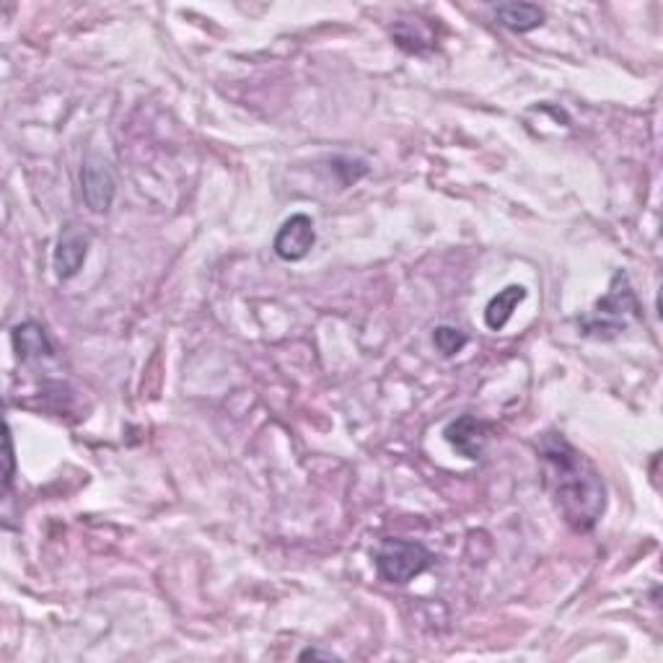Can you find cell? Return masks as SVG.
<instances>
[{"label": "cell", "instance_id": "cell-9", "mask_svg": "<svg viewBox=\"0 0 663 663\" xmlns=\"http://www.w3.org/2000/svg\"><path fill=\"white\" fill-rule=\"evenodd\" d=\"M495 19L509 32L526 34L545 24V11L534 3H501L495 6Z\"/></svg>", "mask_w": 663, "mask_h": 663}, {"label": "cell", "instance_id": "cell-1", "mask_svg": "<svg viewBox=\"0 0 663 663\" xmlns=\"http://www.w3.org/2000/svg\"><path fill=\"white\" fill-rule=\"evenodd\" d=\"M549 495L576 532H591L605 516L607 488L601 472L563 434H547L539 443Z\"/></svg>", "mask_w": 663, "mask_h": 663}, {"label": "cell", "instance_id": "cell-11", "mask_svg": "<svg viewBox=\"0 0 663 663\" xmlns=\"http://www.w3.org/2000/svg\"><path fill=\"white\" fill-rule=\"evenodd\" d=\"M434 342L443 355H457V353H461V350H464V345L469 340H467L464 332L457 330V327L443 324L434 332Z\"/></svg>", "mask_w": 663, "mask_h": 663}, {"label": "cell", "instance_id": "cell-2", "mask_svg": "<svg viewBox=\"0 0 663 663\" xmlns=\"http://www.w3.org/2000/svg\"><path fill=\"white\" fill-rule=\"evenodd\" d=\"M640 319V303L635 298V290L630 286L628 272H614L609 290L599 301L594 303V309L586 317H580V330L588 338L596 340H612L617 334H622L632 322Z\"/></svg>", "mask_w": 663, "mask_h": 663}, {"label": "cell", "instance_id": "cell-7", "mask_svg": "<svg viewBox=\"0 0 663 663\" xmlns=\"http://www.w3.org/2000/svg\"><path fill=\"white\" fill-rule=\"evenodd\" d=\"M88 244H92V236H88V231L76 226V223H68L63 228V234L57 238L55 257H52V267H55V275L60 280H71L73 275H78L86 263Z\"/></svg>", "mask_w": 663, "mask_h": 663}, {"label": "cell", "instance_id": "cell-4", "mask_svg": "<svg viewBox=\"0 0 663 663\" xmlns=\"http://www.w3.org/2000/svg\"><path fill=\"white\" fill-rule=\"evenodd\" d=\"M81 190H84V200L86 205L92 207L94 213H109L111 203H115V192H117V182L115 174H111L109 163L101 159V156L88 153L84 161V169H81Z\"/></svg>", "mask_w": 663, "mask_h": 663}, {"label": "cell", "instance_id": "cell-10", "mask_svg": "<svg viewBox=\"0 0 663 663\" xmlns=\"http://www.w3.org/2000/svg\"><path fill=\"white\" fill-rule=\"evenodd\" d=\"M524 298H526L524 286H509V288L498 290V293L490 298V303L485 309V324L490 327V330L501 332L503 327L511 322L513 311H516V307L524 301Z\"/></svg>", "mask_w": 663, "mask_h": 663}, {"label": "cell", "instance_id": "cell-8", "mask_svg": "<svg viewBox=\"0 0 663 663\" xmlns=\"http://www.w3.org/2000/svg\"><path fill=\"white\" fill-rule=\"evenodd\" d=\"M13 340V350H17L19 361L32 363V361H42V357H55V345L47 338L42 324L36 322H24L17 324L11 332Z\"/></svg>", "mask_w": 663, "mask_h": 663}, {"label": "cell", "instance_id": "cell-5", "mask_svg": "<svg viewBox=\"0 0 663 663\" xmlns=\"http://www.w3.org/2000/svg\"><path fill=\"white\" fill-rule=\"evenodd\" d=\"M317 244V231H314V221L309 218L307 213H296L282 223L278 236H275V255L286 263H298L314 249Z\"/></svg>", "mask_w": 663, "mask_h": 663}, {"label": "cell", "instance_id": "cell-12", "mask_svg": "<svg viewBox=\"0 0 663 663\" xmlns=\"http://www.w3.org/2000/svg\"><path fill=\"white\" fill-rule=\"evenodd\" d=\"M6 449H9V472H6V488H11V480H13V441H11V430H9V436H6Z\"/></svg>", "mask_w": 663, "mask_h": 663}, {"label": "cell", "instance_id": "cell-6", "mask_svg": "<svg viewBox=\"0 0 663 663\" xmlns=\"http://www.w3.org/2000/svg\"><path fill=\"white\" fill-rule=\"evenodd\" d=\"M443 436H446V441H449L451 449L459 453V457L477 461V459H482V453H485L490 426L474 415H461L446 426Z\"/></svg>", "mask_w": 663, "mask_h": 663}, {"label": "cell", "instance_id": "cell-3", "mask_svg": "<svg viewBox=\"0 0 663 663\" xmlns=\"http://www.w3.org/2000/svg\"><path fill=\"white\" fill-rule=\"evenodd\" d=\"M434 553L420 542L386 539L376 553V570L386 584L407 586L434 565Z\"/></svg>", "mask_w": 663, "mask_h": 663}]
</instances>
